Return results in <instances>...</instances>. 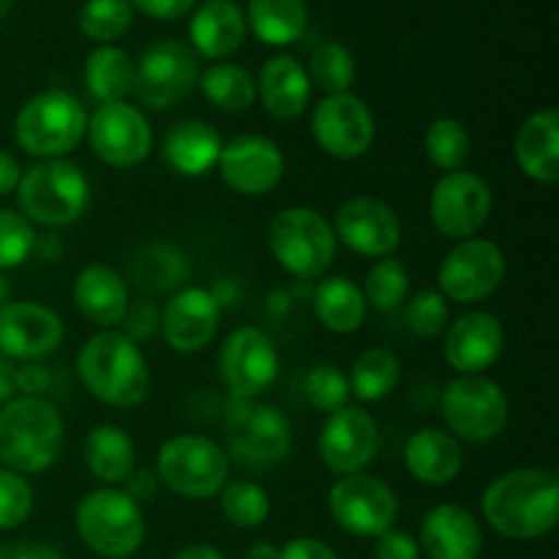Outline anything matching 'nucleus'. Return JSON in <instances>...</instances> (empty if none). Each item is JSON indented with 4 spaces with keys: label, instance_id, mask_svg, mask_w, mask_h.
Listing matches in <instances>:
<instances>
[{
    "label": "nucleus",
    "instance_id": "obj_40",
    "mask_svg": "<svg viewBox=\"0 0 559 559\" xmlns=\"http://www.w3.org/2000/svg\"><path fill=\"white\" fill-rule=\"evenodd\" d=\"M364 298L366 306H374L377 311H393L396 306L404 304L409 293V271L404 267L402 260L393 257H382L364 282Z\"/></svg>",
    "mask_w": 559,
    "mask_h": 559
},
{
    "label": "nucleus",
    "instance_id": "obj_39",
    "mask_svg": "<svg viewBox=\"0 0 559 559\" xmlns=\"http://www.w3.org/2000/svg\"><path fill=\"white\" fill-rule=\"evenodd\" d=\"M306 74H309L311 87L317 85L328 96L349 93V87L355 82V58L349 55L347 47H342L336 41H328L311 52V63Z\"/></svg>",
    "mask_w": 559,
    "mask_h": 559
},
{
    "label": "nucleus",
    "instance_id": "obj_20",
    "mask_svg": "<svg viewBox=\"0 0 559 559\" xmlns=\"http://www.w3.org/2000/svg\"><path fill=\"white\" fill-rule=\"evenodd\" d=\"M63 342V320L36 300L0 306V355L9 360H41Z\"/></svg>",
    "mask_w": 559,
    "mask_h": 559
},
{
    "label": "nucleus",
    "instance_id": "obj_27",
    "mask_svg": "<svg viewBox=\"0 0 559 559\" xmlns=\"http://www.w3.org/2000/svg\"><path fill=\"white\" fill-rule=\"evenodd\" d=\"M71 298H74L76 311L85 320L104 328L123 322L126 309H129V289H126V282L109 265H87L74 278Z\"/></svg>",
    "mask_w": 559,
    "mask_h": 559
},
{
    "label": "nucleus",
    "instance_id": "obj_54",
    "mask_svg": "<svg viewBox=\"0 0 559 559\" xmlns=\"http://www.w3.org/2000/svg\"><path fill=\"white\" fill-rule=\"evenodd\" d=\"M20 178H22V169H20V164H16V158L11 156L9 151H3V147H0V197L16 191Z\"/></svg>",
    "mask_w": 559,
    "mask_h": 559
},
{
    "label": "nucleus",
    "instance_id": "obj_26",
    "mask_svg": "<svg viewBox=\"0 0 559 559\" xmlns=\"http://www.w3.org/2000/svg\"><path fill=\"white\" fill-rule=\"evenodd\" d=\"M257 96L271 118L293 120L304 115L311 102V82L304 66L289 55H276L260 71Z\"/></svg>",
    "mask_w": 559,
    "mask_h": 559
},
{
    "label": "nucleus",
    "instance_id": "obj_36",
    "mask_svg": "<svg viewBox=\"0 0 559 559\" xmlns=\"http://www.w3.org/2000/svg\"><path fill=\"white\" fill-rule=\"evenodd\" d=\"M207 102L222 112H246L257 98V85L243 66L216 63L200 74V82Z\"/></svg>",
    "mask_w": 559,
    "mask_h": 559
},
{
    "label": "nucleus",
    "instance_id": "obj_31",
    "mask_svg": "<svg viewBox=\"0 0 559 559\" xmlns=\"http://www.w3.org/2000/svg\"><path fill=\"white\" fill-rule=\"evenodd\" d=\"M136 462L129 431L115 424L93 426L85 437V464L96 480L107 486L123 484Z\"/></svg>",
    "mask_w": 559,
    "mask_h": 559
},
{
    "label": "nucleus",
    "instance_id": "obj_22",
    "mask_svg": "<svg viewBox=\"0 0 559 559\" xmlns=\"http://www.w3.org/2000/svg\"><path fill=\"white\" fill-rule=\"evenodd\" d=\"M222 320V304L211 289L186 287L175 295L162 314V333L180 355H194L211 344Z\"/></svg>",
    "mask_w": 559,
    "mask_h": 559
},
{
    "label": "nucleus",
    "instance_id": "obj_41",
    "mask_svg": "<svg viewBox=\"0 0 559 559\" xmlns=\"http://www.w3.org/2000/svg\"><path fill=\"white\" fill-rule=\"evenodd\" d=\"M186 257L175 246H151L134 260V278L140 287L164 293L183 282Z\"/></svg>",
    "mask_w": 559,
    "mask_h": 559
},
{
    "label": "nucleus",
    "instance_id": "obj_9",
    "mask_svg": "<svg viewBox=\"0 0 559 559\" xmlns=\"http://www.w3.org/2000/svg\"><path fill=\"white\" fill-rule=\"evenodd\" d=\"M442 418L467 442H491L506 431L511 404L506 391L484 374H459L442 391Z\"/></svg>",
    "mask_w": 559,
    "mask_h": 559
},
{
    "label": "nucleus",
    "instance_id": "obj_29",
    "mask_svg": "<svg viewBox=\"0 0 559 559\" xmlns=\"http://www.w3.org/2000/svg\"><path fill=\"white\" fill-rule=\"evenodd\" d=\"M404 464L418 484L448 486L462 473L464 453L456 437L448 431L420 429L407 440Z\"/></svg>",
    "mask_w": 559,
    "mask_h": 559
},
{
    "label": "nucleus",
    "instance_id": "obj_42",
    "mask_svg": "<svg viewBox=\"0 0 559 559\" xmlns=\"http://www.w3.org/2000/svg\"><path fill=\"white\" fill-rule=\"evenodd\" d=\"M134 20L129 0H87L80 9V31L91 41L109 44L123 36Z\"/></svg>",
    "mask_w": 559,
    "mask_h": 559
},
{
    "label": "nucleus",
    "instance_id": "obj_34",
    "mask_svg": "<svg viewBox=\"0 0 559 559\" xmlns=\"http://www.w3.org/2000/svg\"><path fill=\"white\" fill-rule=\"evenodd\" d=\"M306 0H249V25L267 47L295 44L306 31Z\"/></svg>",
    "mask_w": 559,
    "mask_h": 559
},
{
    "label": "nucleus",
    "instance_id": "obj_45",
    "mask_svg": "<svg viewBox=\"0 0 559 559\" xmlns=\"http://www.w3.org/2000/svg\"><path fill=\"white\" fill-rule=\"evenodd\" d=\"M33 511V489L20 473L0 467V533L27 522Z\"/></svg>",
    "mask_w": 559,
    "mask_h": 559
},
{
    "label": "nucleus",
    "instance_id": "obj_19",
    "mask_svg": "<svg viewBox=\"0 0 559 559\" xmlns=\"http://www.w3.org/2000/svg\"><path fill=\"white\" fill-rule=\"evenodd\" d=\"M333 235L360 257H391L402 243V222L396 211L374 197H353L333 218Z\"/></svg>",
    "mask_w": 559,
    "mask_h": 559
},
{
    "label": "nucleus",
    "instance_id": "obj_23",
    "mask_svg": "<svg viewBox=\"0 0 559 559\" xmlns=\"http://www.w3.org/2000/svg\"><path fill=\"white\" fill-rule=\"evenodd\" d=\"M506 333L500 320L486 311H469L459 317L445 336V360L459 374H484L500 360Z\"/></svg>",
    "mask_w": 559,
    "mask_h": 559
},
{
    "label": "nucleus",
    "instance_id": "obj_59",
    "mask_svg": "<svg viewBox=\"0 0 559 559\" xmlns=\"http://www.w3.org/2000/svg\"><path fill=\"white\" fill-rule=\"evenodd\" d=\"M11 5H14V0H0V20H3V16L9 14Z\"/></svg>",
    "mask_w": 559,
    "mask_h": 559
},
{
    "label": "nucleus",
    "instance_id": "obj_25",
    "mask_svg": "<svg viewBox=\"0 0 559 559\" xmlns=\"http://www.w3.org/2000/svg\"><path fill=\"white\" fill-rule=\"evenodd\" d=\"M513 153L530 180L555 186L559 180V112L555 107L533 112L513 140Z\"/></svg>",
    "mask_w": 559,
    "mask_h": 559
},
{
    "label": "nucleus",
    "instance_id": "obj_16",
    "mask_svg": "<svg viewBox=\"0 0 559 559\" xmlns=\"http://www.w3.org/2000/svg\"><path fill=\"white\" fill-rule=\"evenodd\" d=\"M218 374L235 399H254L271 388L278 374L276 344L260 328H238L224 338Z\"/></svg>",
    "mask_w": 559,
    "mask_h": 559
},
{
    "label": "nucleus",
    "instance_id": "obj_2",
    "mask_svg": "<svg viewBox=\"0 0 559 559\" xmlns=\"http://www.w3.org/2000/svg\"><path fill=\"white\" fill-rule=\"evenodd\" d=\"M76 371L93 399L109 407H136L151 391V369L140 344L120 331H102L76 355Z\"/></svg>",
    "mask_w": 559,
    "mask_h": 559
},
{
    "label": "nucleus",
    "instance_id": "obj_15",
    "mask_svg": "<svg viewBox=\"0 0 559 559\" xmlns=\"http://www.w3.org/2000/svg\"><path fill=\"white\" fill-rule=\"evenodd\" d=\"M311 134L328 156L353 162L374 142V115L369 104L353 93L325 96L311 115Z\"/></svg>",
    "mask_w": 559,
    "mask_h": 559
},
{
    "label": "nucleus",
    "instance_id": "obj_51",
    "mask_svg": "<svg viewBox=\"0 0 559 559\" xmlns=\"http://www.w3.org/2000/svg\"><path fill=\"white\" fill-rule=\"evenodd\" d=\"M0 559H66L55 546L44 540H14L0 546Z\"/></svg>",
    "mask_w": 559,
    "mask_h": 559
},
{
    "label": "nucleus",
    "instance_id": "obj_32",
    "mask_svg": "<svg viewBox=\"0 0 559 559\" xmlns=\"http://www.w3.org/2000/svg\"><path fill=\"white\" fill-rule=\"evenodd\" d=\"M364 289L347 276H328L314 289V314L331 333H355L366 320Z\"/></svg>",
    "mask_w": 559,
    "mask_h": 559
},
{
    "label": "nucleus",
    "instance_id": "obj_6",
    "mask_svg": "<svg viewBox=\"0 0 559 559\" xmlns=\"http://www.w3.org/2000/svg\"><path fill=\"white\" fill-rule=\"evenodd\" d=\"M267 246L287 273L298 278H320L336 260V235L331 222L314 207H284L267 224Z\"/></svg>",
    "mask_w": 559,
    "mask_h": 559
},
{
    "label": "nucleus",
    "instance_id": "obj_13",
    "mask_svg": "<svg viewBox=\"0 0 559 559\" xmlns=\"http://www.w3.org/2000/svg\"><path fill=\"white\" fill-rule=\"evenodd\" d=\"M91 151L109 167L129 169L145 162L153 147V131L145 115L126 102L98 104L87 118Z\"/></svg>",
    "mask_w": 559,
    "mask_h": 559
},
{
    "label": "nucleus",
    "instance_id": "obj_53",
    "mask_svg": "<svg viewBox=\"0 0 559 559\" xmlns=\"http://www.w3.org/2000/svg\"><path fill=\"white\" fill-rule=\"evenodd\" d=\"M49 388V374L44 366L27 364L22 369H16V391L22 396H44V391Z\"/></svg>",
    "mask_w": 559,
    "mask_h": 559
},
{
    "label": "nucleus",
    "instance_id": "obj_28",
    "mask_svg": "<svg viewBox=\"0 0 559 559\" xmlns=\"http://www.w3.org/2000/svg\"><path fill=\"white\" fill-rule=\"evenodd\" d=\"M191 47L211 60L238 52L246 38V16L233 0H205L189 22Z\"/></svg>",
    "mask_w": 559,
    "mask_h": 559
},
{
    "label": "nucleus",
    "instance_id": "obj_3",
    "mask_svg": "<svg viewBox=\"0 0 559 559\" xmlns=\"http://www.w3.org/2000/svg\"><path fill=\"white\" fill-rule=\"evenodd\" d=\"M63 451V418L44 396L11 399L0 407V464L11 473L38 475Z\"/></svg>",
    "mask_w": 559,
    "mask_h": 559
},
{
    "label": "nucleus",
    "instance_id": "obj_37",
    "mask_svg": "<svg viewBox=\"0 0 559 559\" xmlns=\"http://www.w3.org/2000/svg\"><path fill=\"white\" fill-rule=\"evenodd\" d=\"M426 156L431 164L445 173H456L467 164L469 151H473V136H469L467 126L456 118H437L435 123L426 129Z\"/></svg>",
    "mask_w": 559,
    "mask_h": 559
},
{
    "label": "nucleus",
    "instance_id": "obj_24",
    "mask_svg": "<svg viewBox=\"0 0 559 559\" xmlns=\"http://www.w3.org/2000/svg\"><path fill=\"white\" fill-rule=\"evenodd\" d=\"M418 546L429 559H478L484 533L467 508L442 502L424 516Z\"/></svg>",
    "mask_w": 559,
    "mask_h": 559
},
{
    "label": "nucleus",
    "instance_id": "obj_44",
    "mask_svg": "<svg viewBox=\"0 0 559 559\" xmlns=\"http://www.w3.org/2000/svg\"><path fill=\"white\" fill-rule=\"evenodd\" d=\"M306 399L314 409H322V413H336V409L347 407L349 402V380L336 369V366H317V369L309 371L306 377Z\"/></svg>",
    "mask_w": 559,
    "mask_h": 559
},
{
    "label": "nucleus",
    "instance_id": "obj_38",
    "mask_svg": "<svg viewBox=\"0 0 559 559\" xmlns=\"http://www.w3.org/2000/svg\"><path fill=\"white\" fill-rule=\"evenodd\" d=\"M222 513L229 524L240 530L262 527L271 516V497L262 486L251 480H235L227 484L222 491Z\"/></svg>",
    "mask_w": 559,
    "mask_h": 559
},
{
    "label": "nucleus",
    "instance_id": "obj_14",
    "mask_svg": "<svg viewBox=\"0 0 559 559\" xmlns=\"http://www.w3.org/2000/svg\"><path fill=\"white\" fill-rule=\"evenodd\" d=\"M491 189L484 178L467 169L445 173L431 191L429 213L435 227L442 235L456 240H467L489 222L491 216Z\"/></svg>",
    "mask_w": 559,
    "mask_h": 559
},
{
    "label": "nucleus",
    "instance_id": "obj_30",
    "mask_svg": "<svg viewBox=\"0 0 559 559\" xmlns=\"http://www.w3.org/2000/svg\"><path fill=\"white\" fill-rule=\"evenodd\" d=\"M222 136L216 126L205 120H180L164 136V162L186 178H200L207 169L216 167L218 153H222Z\"/></svg>",
    "mask_w": 559,
    "mask_h": 559
},
{
    "label": "nucleus",
    "instance_id": "obj_5",
    "mask_svg": "<svg viewBox=\"0 0 559 559\" xmlns=\"http://www.w3.org/2000/svg\"><path fill=\"white\" fill-rule=\"evenodd\" d=\"M87 131V115L69 91H44L20 109L14 120L16 142L36 158H63L76 151Z\"/></svg>",
    "mask_w": 559,
    "mask_h": 559
},
{
    "label": "nucleus",
    "instance_id": "obj_43",
    "mask_svg": "<svg viewBox=\"0 0 559 559\" xmlns=\"http://www.w3.org/2000/svg\"><path fill=\"white\" fill-rule=\"evenodd\" d=\"M36 243V229L22 213L0 211V271L22 265Z\"/></svg>",
    "mask_w": 559,
    "mask_h": 559
},
{
    "label": "nucleus",
    "instance_id": "obj_35",
    "mask_svg": "<svg viewBox=\"0 0 559 559\" xmlns=\"http://www.w3.org/2000/svg\"><path fill=\"white\" fill-rule=\"evenodd\" d=\"M349 380V393L360 399V402H380L402 380V360L396 353L388 347H371L360 353L353 364V374Z\"/></svg>",
    "mask_w": 559,
    "mask_h": 559
},
{
    "label": "nucleus",
    "instance_id": "obj_11",
    "mask_svg": "<svg viewBox=\"0 0 559 559\" xmlns=\"http://www.w3.org/2000/svg\"><path fill=\"white\" fill-rule=\"evenodd\" d=\"M200 82L197 55L183 41H156L142 52L134 66V91L145 107L169 109L178 107Z\"/></svg>",
    "mask_w": 559,
    "mask_h": 559
},
{
    "label": "nucleus",
    "instance_id": "obj_47",
    "mask_svg": "<svg viewBox=\"0 0 559 559\" xmlns=\"http://www.w3.org/2000/svg\"><path fill=\"white\" fill-rule=\"evenodd\" d=\"M374 559H420V546L413 535L388 530L377 538Z\"/></svg>",
    "mask_w": 559,
    "mask_h": 559
},
{
    "label": "nucleus",
    "instance_id": "obj_52",
    "mask_svg": "<svg viewBox=\"0 0 559 559\" xmlns=\"http://www.w3.org/2000/svg\"><path fill=\"white\" fill-rule=\"evenodd\" d=\"M278 559H338V555L317 538H293L278 549Z\"/></svg>",
    "mask_w": 559,
    "mask_h": 559
},
{
    "label": "nucleus",
    "instance_id": "obj_33",
    "mask_svg": "<svg viewBox=\"0 0 559 559\" xmlns=\"http://www.w3.org/2000/svg\"><path fill=\"white\" fill-rule=\"evenodd\" d=\"M85 85L98 104L123 102L134 91V63L123 49L102 44L85 60Z\"/></svg>",
    "mask_w": 559,
    "mask_h": 559
},
{
    "label": "nucleus",
    "instance_id": "obj_56",
    "mask_svg": "<svg viewBox=\"0 0 559 559\" xmlns=\"http://www.w3.org/2000/svg\"><path fill=\"white\" fill-rule=\"evenodd\" d=\"M175 559H224L222 551L211 549V546H189V549L180 551Z\"/></svg>",
    "mask_w": 559,
    "mask_h": 559
},
{
    "label": "nucleus",
    "instance_id": "obj_12",
    "mask_svg": "<svg viewBox=\"0 0 559 559\" xmlns=\"http://www.w3.org/2000/svg\"><path fill=\"white\" fill-rule=\"evenodd\" d=\"M506 278V254L484 238L459 240L437 271L440 295L453 304H478L495 295Z\"/></svg>",
    "mask_w": 559,
    "mask_h": 559
},
{
    "label": "nucleus",
    "instance_id": "obj_48",
    "mask_svg": "<svg viewBox=\"0 0 559 559\" xmlns=\"http://www.w3.org/2000/svg\"><path fill=\"white\" fill-rule=\"evenodd\" d=\"M123 320H126V336H129L131 342H136V338H151L153 333L162 328V317H158V311L153 309L151 304L129 306Z\"/></svg>",
    "mask_w": 559,
    "mask_h": 559
},
{
    "label": "nucleus",
    "instance_id": "obj_7",
    "mask_svg": "<svg viewBox=\"0 0 559 559\" xmlns=\"http://www.w3.org/2000/svg\"><path fill=\"white\" fill-rule=\"evenodd\" d=\"M76 533L98 557L126 559L136 555L145 540V516L131 497L104 486L76 506Z\"/></svg>",
    "mask_w": 559,
    "mask_h": 559
},
{
    "label": "nucleus",
    "instance_id": "obj_10",
    "mask_svg": "<svg viewBox=\"0 0 559 559\" xmlns=\"http://www.w3.org/2000/svg\"><path fill=\"white\" fill-rule=\"evenodd\" d=\"M331 516L355 538H380L399 516V497L374 475H342L328 495Z\"/></svg>",
    "mask_w": 559,
    "mask_h": 559
},
{
    "label": "nucleus",
    "instance_id": "obj_21",
    "mask_svg": "<svg viewBox=\"0 0 559 559\" xmlns=\"http://www.w3.org/2000/svg\"><path fill=\"white\" fill-rule=\"evenodd\" d=\"M233 453L246 467H271L287 459L293 448V426L282 409L271 404L246 407L235 415Z\"/></svg>",
    "mask_w": 559,
    "mask_h": 559
},
{
    "label": "nucleus",
    "instance_id": "obj_49",
    "mask_svg": "<svg viewBox=\"0 0 559 559\" xmlns=\"http://www.w3.org/2000/svg\"><path fill=\"white\" fill-rule=\"evenodd\" d=\"M123 491L126 497L142 506V502H153L158 495V475L153 469H131L129 478L123 480Z\"/></svg>",
    "mask_w": 559,
    "mask_h": 559
},
{
    "label": "nucleus",
    "instance_id": "obj_1",
    "mask_svg": "<svg viewBox=\"0 0 559 559\" xmlns=\"http://www.w3.org/2000/svg\"><path fill=\"white\" fill-rule=\"evenodd\" d=\"M489 527L511 540H535L557 527L559 484L544 467H522L500 475L480 500Z\"/></svg>",
    "mask_w": 559,
    "mask_h": 559
},
{
    "label": "nucleus",
    "instance_id": "obj_8",
    "mask_svg": "<svg viewBox=\"0 0 559 559\" xmlns=\"http://www.w3.org/2000/svg\"><path fill=\"white\" fill-rule=\"evenodd\" d=\"M158 484L186 500H207L227 486L229 453L200 435H178L158 448Z\"/></svg>",
    "mask_w": 559,
    "mask_h": 559
},
{
    "label": "nucleus",
    "instance_id": "obj_18",
    "mask_svg": "<svg viewBox=\"0 0 559 559\" xmlns=\"http://www.w3.org/2000/svg\"><path fill=\"white\" fill-rule=\"evenodd\" d=\"M216 167L224 183L243 197L267 194L284 178L282 151L276 142L260 134H240L224 142Z\"/></svg>",
    "mask_w": 559,
    "mask_h": 559
},
{
    "label": "nucleus",
    "instance_id": "obj_17",
    "mask_svg": "<svg viewBox=\"0 0 559 559\" xmlns=\"http://www.w3.org/2000/svg\"><path fill=\"white\" fill-rule=\"evenodd\" d=\"M317 451L331 473H364L380 451V426L360 407H342L328 415Z\"/></svg>",
    "mask_w": 559,
    "mask_h": 559
},
{
    "label": "nucleus",
    "instance_id": "obj_55",
    "mask_svg": "<svg viewBox=\"0 0 559 559\" xmlns=\"http://www.w3.org/2000/svg\"><path fill=\"white\" fill-rule=\"evenodd\" d=\"M16 393V369L11 366L9 358L0 355V404L11 402Z\"/></svg>",
    "mask_w": 559,
    "mask_h": 559
},
{
    "label": "nucleus",
    "instance_id": "obj_50",
    "mask_svg": "<svg viewBox=\"0 0 559 559\" xmlns=\"http://www.w3.org/2000/svg\"><path fill=\"white\" fill-rule=\"evenodd\" d=\"M131 9H140L153 20H178L194 9L197 0H129Z\"/></svg>",
    "mask_w": 559,
    "mask_h": 559
},
{
    "label": "nucleus",
    "instance_id": "obj_57",
    "mask_svg": "<svg viewBox=\"0 0 559 559\" xmlns=\"http://www.w3.org/2000/svg\"><path fill=\"white\" fill-rule=\"evenodd\" d=\"M246 559H278V549L267 540H260V544H251L246 549Z\"/></svg>",
    "mask_w": 559,
    "mask_h": 559
},
{
    "label": "nucleus",
    "instance_id": "obj_58",
    "mask_svg": "<svg viewBox=\"0 0 559 559\" xmlns=\"http://www.w3.org/2000/svg\"><path fill=\"white\" fill-rule=\"evenodd\" d=\"M9 293H11V287H9V278H5L3 273H0V306H3V304H9Z\"/></svg>",
    "mask_w": 559,
    "mask_h": 559
},
{
    "label": "nucleus",
    "instance_id": "obj_4",
    "mask_svg": "<svg viewBox=\"0 0 559 559\" xmlns=\"http://www.w3.org/2000/svg\"><path fill=\"white\" fill-rule=\"evenodd\" d=\"M22 216L41 227H69L91 202V183L76 164L47 158L27 169L16 186Z\"/></svg>",
    "mask_w": 559,
    "mask_h": 559
},
{
    "label": "nucleus",
    "instance_id": "obj_46",
    "mask_svg": "<svg viewBox=\"0 0 559 559\" xmlns=\"http://www.w3.org/2000/svg\"><path fill=\"white\" fill-rule=\"evenodd\" d=\"M448 325V300L435 289H424L407 304V328L420 338H435Z\"/></svg>",
    "mask_w": 559,
    "mask_h": 559
}]
</instances>
